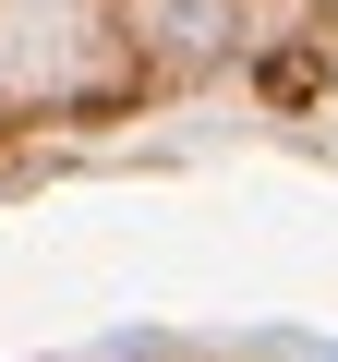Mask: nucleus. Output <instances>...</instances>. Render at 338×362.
<instances>
[{
	"label": "nucleus",
	"instance_id": "1",
	"mask_svg": "<svg viewBox=\"0 0 338 362\" xmlns=\"http://www.w3.org/2000/svg\"><path fill=\"white\" fill-rule=\"evenodd\" d=\"M326 362H338V350H326Z\"/></svg>",
	"mask_w": 338,
	"mask_h": 362
}]
</instances>
